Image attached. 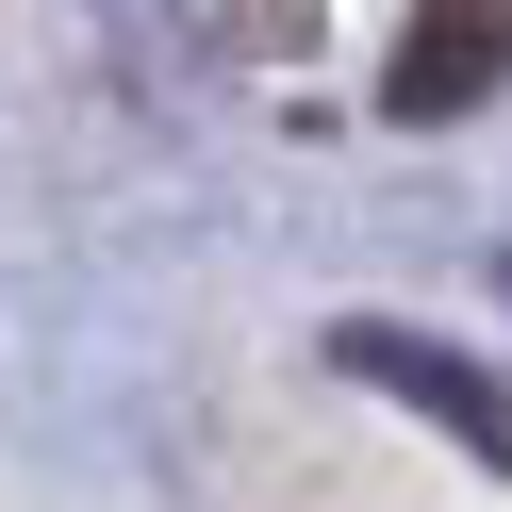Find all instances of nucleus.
I'll return each instance as SVG.
<instances>
[{
  "instance_id": "obj_1",
  "label": "nucleus",
  "mask_w": 512,
  "mask_h": 512,
  "mask_svg": "<svg viewBox=\"0 0 512 512\" xmlns=\"http://www.w3.org/2000/svg\"><path fill=\"white\" fill-rule=\"evenodd\" d=\"M331 347H347V380H380V397H413L430 430H463L479 463H512V397L479 364H446V347H413V331H331Z\"/></svg>"
},
{
  "instance_id": "obj_2",
  "label": "nucleus",
  "mask_w": 512,
  "mask_h": 512,
  "mask_svg": "<svg viewBox=\"0 0 512 512\" xmlns=\"http://www.w3.org/2000/svg\"><path fill=\"white\" fill-rule=\"evenodd\" d=\"M496 67H512V17L463 0V17H413L397 34V83H380V100L397 116H463V100H496Z\"/></svg>"
}]
</instances>
